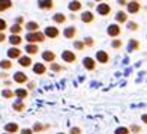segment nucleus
I'll use <instances>...</instances> for the list:
<instances>
[{"mask_svg":"<svg viewBox=\"0 0 147 134\" xmlns=\"http://www.w3.org/2000/svg\"><path fill=\"white\" fill-rule=\"evenodd\" d=\"M44 38H45L44 33H39V32H32L26 36V39L29 42H41V41H44Z\"/></svg>","mask_w":147,"mask_h":134,"instance_id":"1","label":"nucleus"},{"mask_svg":"<svg viewBox=\"0 0 147 134\" xmlns=\"http://www.w3.org/2000/svg\"><path fill=\"white\" fill-rule=\"evenodd\" d=\"M18 130H20V127H18V124H15V122H9V124H6V125H5V133L15 134Z\"/></svg>","mask_w":147,"mask_h":134,"instance_id":"2","label":"nucleus"},{"mask_svg":"<svg viewBox=\"0 0 147 134\" xmlns=\"http://www.w3.org/2000/svg\"><path fill=\"white\" fill-rule=\"evenodd\" d=\"M44 36H48V38H57L59 36V30L56 27H53V26H50V27L45 29V35Z\"/></svg>","mask_w":147,"mask_h":134,"instance_id":"3","label":"nucleus"},{"mask_svg":"<svg viewBox=\"0 0 147 134\" xmlns=\"http://www.w3.org/2000/svg\"><path fill=\"white\" fill-rule=\"evenodd\" d=\"M62 59L65 60V62H74V60H75V54L69 50H65L62 53Z\"/></svg>","mask_w":147,"mask_h":134,"instance_id":"4","label":"nucleus"},{"mask_svg":"<svg viewBox=\"0 0 147 134\" xmlns=\"http://www.w3.org/2000/svg\"><path fill=\"white\" fill-rule=\"evenodd\" d=\"M110 5H107V3H102V5H98V14H101V15H107V14H110Z\"/></svg>","mask_w":147,"mask_h":134,"instance_id":"5","label":"nucleus"},{"mask_svg":"<svg viewBox=\"0 0 147 134\" xmlns=\"http://www.w3.org/2000/svg\"><path fill=\"white\" fill-rule=\"evenodd\" d=\"M83 65H84V68H87V69H95V60L90 59V57H84L83 59Z\"/></svg>","mask_w":147,"mask_h":134,"instance_id":"6","label":"nucleus"},{"mask_svg":"<svg viewBox=\"0 0 147 134\" xmlns=\"http://www.w3.org/2000/svg\"><path fill=\"white\" fill-rule=\"evenodd\" d=\"M119 33H120V27H119L117 24H111L110 27H108V35L110 36H117Z\"/></svg>","mask_w":147,"mask_h":134,"instance_id":"7","label":"nucleus"},{"mask_svg":"<svg viewBox=\"0 0 147 134\" xmlns=\"http://www.w3.org/2000/svg\"><path fill=\"white\" fill-rule=\"evenodd\" d=\"M96 59L101 63H107V62H108V54H107L105 51H98L96 53Z\"/></svg>","mask_w":147,"mask_h":134,"instance_id":"8","label":"nucleus"},{"mask_svg":"<svg viewBox=\"0 0 147 134\" xmlns=\"http://www.w3.org/2000/svg\"><path fill=\"white\" fill-rule=\"evenodd\" d=\"M39 8H42V9H51L53 8V0H39Z\"/></svg>","mask_w":147,"mask_h":134,"instance_id":"9","label":"nucleus"},{"mask_svg":"<svg viewBox=\"0 0 147 134\" xmlns=\"http://www.w3.org/2000/svg\"><path fill=\"white\" fill-rule=\"evenodd\" d=\"M14 80H15L17 83H24V82H27V77H26L24 72H15Z\"/></svg>","mask_w":147,"mask_h":134,"instance_id":"10","label":"nucleus"},{"mask_svg":"<svg viewBox=\"0 0 147 134\" xmlns=\"http://www.w3.org/2000/svg\"><path fill=\"white\" fill-rule=\"evenodd\" d=\"M128 11L131 12V14H135V12H138V11H140L138 2H131V3H128Z\"/></svg>","mask_w":147,"mask_h":134,"instance_id":"11","label":"nucleus"},{"mask_svg":"<svg viewBox=\"0 0 147 134\" xmlns=\"http://www.w3.org/2000/svg\"><path fill=\"white\" fill-rule=\"evenodd\" d=\"M33 72H35V74H44L45 66L42 63H35V66H33Z\"/></svg>","mask_w":147,"mask_h":134,"instance_id":"12","label":"nucleus"},{"mask_svg":"<svg viewBox=\"0 0 147 134\" xmlns=\"http://www.w3.org/2000/svg\"><path fill=\"white\" fill-rule=\"evenodd\" d=\"M75 33H77L75 27H66V29H65V33H63V35H65L66 38H74V36H75Z\"/></svg>","mask_w":147,"mask_h":134,"instance_id":"13","label":"nucleus"},{"mask_svg":"<svg viewBox=\"0 0 147 134\" xmlns=\"http://www.w3.org/2000/svg\"><path fill=\"white\" fill-rule=\"evenodd\" d=\"M20 53H21V51H20L18 48H9L8 50V56L11 59H15V57H20Z\"/></svg>","mask_w":147,"mask_h":134,"instance_id":"14","label":"nucleus"},{"mask_svg":"<svg viewBox=\"0 0 147 134\" xmlns=\"http://www.w3.org/2000/svg\"><path fill=\"white\" fill-rule=\"evenodd\" d=\"M81 20L84 23H90V21H93V14H92V12H83Z\"/></svg>","mask_w":147,"mask_h":134,"instance_id":"15","label":"nucleus"},{"mask_svg":"<svg viewBox=\"0 0 147 134\" xmlns=\"http://www.w3.org/2000/svg\"><path fill=\"white\" fill-rule=\"evenodd\" d=\"M42 57H44V60L53 62V60H54V53H53V51H44L42 53Z\"/></svg>","mask_w":147,"mask_h":134,"instance_id":"16","label":"nucleus"},{"mask_svg":"<svg viewBox=\"0 0 147 134\" xmlns=\"http://www.w3.org/2000/svg\"><path fill=\"white\" fill-rule=\"evenodd\" d=\"M11 5H12L11 0H0V11H5V9L11 8Z\"/></svg>","mask_w":147,"mask_h":134,"instance_id":"17","label":"nucleus"},{"mask_svg":"<svg viewBox=\"0 0 147 134\" xmlns=\"http://www.w3.org/2000/svg\"><path fill=\"white\" fill-rule=\"evenodd\" d=\"M116 20H117L119 23H125L126 20H128V17H126V14H125V12H122V11H120V12H117Z\"/></svg>","mask_w":147,"mask_h":134,"instance_id":"18","label":"nucleus"},{"mask_svg":"<svg viewBox=\"0 0 147 134\" xmlns=\"http://www.w3.org/2000/svg\"><path fill=\"white\" fill-rule=\"evenodd\" d=\"M30 63H32L30 57H27V56H24V57H20V65H21V66H29Z\"/></svg>","mask_w":147,"mask_h":134,"instance_id":"19","label":"nucleus"},{"mask_svg":"<svg viewBox=\"0 0 147 134\" xmlns=\"http://www.w3.org/2000/svg\"><path fill=\"white\" fill-rule=\"evenodd\" d=\"M15 95H17L20 99H23V98L27 97V90H26V89H17V90H15Z\"/></svg>","mask_w":147,"mask_h":134,"instance_id":"20","label":"nucleus"},{"mask_svg":"<svg viewBox=\"0 0 147 134\" xmlns=\"http://www.w3.org/2000/svg\"><path fill=\"white\" fill-rule=\"evenodd\" d=\"M9 42H11L12 45H18L20 42H21V38H20L18 35H12V36L9 38Z\"/></svg>","mask_w":147,"mask_h":134,"instance_id":"21","label":"nucleus"},{"mask_svg":"<svg viewBox=\"0 0 147 134\" xmlns=\"http://www.w3.org/2000/svg\"><path fill=\"white\" fill-rule=\"evenodd\" d=\"M69 9H71V11L81 9V3H80V2H71V3H69Z\"/></svg>","mask_w":147,"mask_h":134,"instance_id":"22","label":"nucleus"},{"mask_svg":"<svg viewBox=\"0 0 147 134\" xmlns=\"http://www.w3.org/2000/svg\"><path fill=\"white\" fill-rule=\"evenodd\" d=\"M26 51H27L29 54H35V53H38V47L30 44V45H27V47H26Z\"/></svg>","mask_w":147,"mask_h":134,"instance_id":"23","label":"nucleus"},{"mask_svg":"<svg viewBox=\"0 0 147 134\" xmlns=\"http://www.w3.org/2000/svg\"><path fill=\"white\" fill-rule=\"evenodd\" d=\"M53 18H54V21H56V23H63L65 20H66L65 14H60V12H59V14H56V15L53 17Z\"/></svg>","mask_w":147,"mask_h":134,"instance_id":"24","label":"nucleus"},{"mask_svg":"<svg viewBox=\"0 0 147 134\" xmlns=\"http://www.w3.org/2000/svg\"><path fill=\"white\" fill-rule=\"evenodd\" d=\"M14 110H17V112H23V110H24V103H23V101H17V103H14Z\"/></svg>","mask_w":147,"mask_h":134,"instance_id":"25","label":"nucleus"},{"mask_svg":"<svg viewBox=\"0 0 147 134\" xmlns=\"http://www.w3.org/2000/svg\"><path fill=\"white\" fill-rule=\"evenodd\" d=\"M26 29L30 30V32H35V30H38V24H36V23H33V21H30V23L26 24Z\"/></svg>","mask_w":147,"mask_h":134,"instance_id":"26","label":"nucleus"},{"mask_svg":"<svg viewBox=\"0 0 147 134\" xmlns=\"http://www.w3.org/2000/svg\"><path fill=\"white\" fill-rule=\"evenodd\" d=\"M44 128H45V127L42 124H35V125H33V128H32V131L33 133H41V131H44Z\"/></svg>","mask_w":147,"mask_h":134,"instance_id":"27","label":"nucleus"},{"mask_svg":"<svg viewBox=\"0 0 147 134\" xmlns=\"http://www.w3.org/2000/svg\"><path fill=\"white\" fill-rule=\"evenodd\" d=\"M11 32H12V35H14V33L17 35V33L21 32V26H20V24H14V26L11 27Z\"/></svg>","mask_w":147,"mask_h":134,"instance_id":"28","label":"nucleus"},{"mask_svg":"<svg viewBox=\"0 0 147 134\" xmlns=\"http://www.w3.org/2000/svg\"><path fill=\"white\" fill-rule=\"evenodd\" d=\"M114 134H129V130L125 128V127H120V128H117L114 131Z\"/></svg>","mask_w":147,"mask_h":134,"instance_id":"29","label":"nucleus"},{"mask_svg":"<svg viewBox=\"0 0 147 134\" xmlns=\"http://www.w3.org/2000/svg\"><path fill=\"white\" fill-rule=\"evenodd\" d=\"M0 66H2L3 69H9L11 68V62L9 60H2V62H0Z\"/></svg>","mask_w":147,"mask_h":134,"instance_id":"30","label":"nucleus"},{"mask_svg":"<svg viewBox=\"0 0 147 134\" xmlns=\"http://www.w3.org/2000/svg\"><path fill=\"white\" fill-rule=\"evenodd\" d=\"M2 95H3L5 98H11V97H14V92L9 90V89H6V90H3V92H2Z\"/></svg>","mask_w":147,"mask_h":134,"instance_id":"31","label":"nucleus"},{"mask_svg":"<svg viewBox=\"0 0 147 134\" xmlns=\"http://www.w3.org/2000/svg\"><path fill=\"white\" fill-rule=\"evenodd\" d=\"M137 48H138V42H137V41H131V42H129V51L137 50Z\"/></svg>","mask_w":147,"mask_h":134,"instance_id":"32","label":"nucleus"},{"mask_svg":"<svg viewBox=\"0 0 147 134\" xmlns=\"http://www.w3.org/2000/svg\"><path fill=\"white\" fill-rule=\"evenodd\" d=\"M69 134H81V130H80L78 127H72L69 130Z\"/></svg>","mask_w":147,"mask_h":134,"instance_id":"33","label":"nucleus"},{"mask_svg":"<svg viewBox=\"0 0 147 134\" xmlns=\"http://www.w3.org/2000/svg\"><path fill=\"white\" fill-rule=\"evenodd\" d=\"M74 47H75L77 50H81L83 47H84V44H83V42H80V41H77V42H74Z\"/></svg>","mask_w":147,"mask_h":134,"instance_id":"34","label":"nucleus"},{"mask_svg":"<svg viewBox=\"0 0 147 134\" xmlns=\"http://www.w3.org/2000/svg\"><path fill=\"white\" fill-rule=\"evenodd\" d=\"M113 47H114V48H119V47H122V41H119V39L113 41Z\"/></svg>","mask_w":147,"mask_h":134,"instance_id":"35","label":"nucleus"},{"mask_svg":"<svg viewBox=\"0 0 147 134\" xmlns=\"http://www.w3.org/2000/svg\"><path fill=\"white\" fill-rule=\"evenodd\" d=\"M128 27H129L131 30H137L138 24H137V23H128Z\"/></svg>","mask_w":147,"mask_h":134,"instance_id":"36","label":"nucleus"},{"mask_svg":"<svg viewBox=\"0 0 147 134\" xmlns=\"http://www.w3.org/2000/svg\"><path fill=\"white\" fill-rule=\"evenodd\" d=\"M5 29H6V23L3 21L2 18H0V32H2V30H5Z\"/></svg>","mask_w":147,"mask_h":134,"instance_id":"37","label":"nucleus"},{"mask_svg":"<svg viewBox=\"0 0 147 134\" xmlns=\"http://www.w3.org/2000/svg\"><path fill=\"white\" fill-rule=\"evenodd\" d=\"M83 44H87V45H93V39H92V38H86Z\"/></svg>","mask_w":147,"mask_h":134,"instance_id":"38","label":"nucleus"},{"mask_svg":"<svg viewBox=\"0 0 147 134\" xmlns=\"http://www.w3.org/2000/svg\"><path fill=\"white\" fill-rule=\"evenodd\" d=\"M21 134H33V131L30 128H24V130H21Z\"/></svg>","mask_w":147,"mask_h":134,"instance_id":"39","label":"nucleus"},{"mask_svg":"<svg viewBox=\"0 0 147 134\" xmlns=\"http://www.w3.org/2000/svg\"><path fill=\"white\" fill-rule=\"evenodd\" d=\"M51 68L54 69V71H60V69H62V66H59L57 63H53V65H51Z\"/></svg>","mask_w":147,"mask_h":134,"instance_id":"40","label":"nucleus"},{"mask_svg":"<svg viewBox=\"0 0 147 134\" xmlns=\"http://www.w3.org/2000/svg\"><path fill=\"white\" fill-rule=\"evenodd\" d=\"M131 130H132L134 133H138V131H140V127H134V125H132V127H131Z\"/></svg>","mask_w":147,"mask_h":134,"instance_id":"41","label":"nucleus"},{"mask_svg":"<svg viewBox=\"0 0 147 134\" xmlns=\"http://www.w3.org/2000/svg\"><path fill=\"white\" fill-rule=\"evenodd\" d=\"M141 120H143V122H144V124L147 125V113H146V115H143V116H141Z\"/></svg>","mask_w":147,"mask_h":134,"instance_id":"42","label":"nucleus"},{"mask_svg":"<svg viewBox=\"0 0 147 134\" xmlns=\"http://www.w3.org/2000/svg\"><path fill=\"white\" fill-rule=\"evenodd\" d=\"M2 41H5V35H3V33H0V42H2Z\"/></svg>","mask_w":147,"mask_h":134,"instance_id":"43","label":"nucleus"},{"mask_svg":"<svg viewBox=\"0 0 147 134\" xmlns=\"http://www.w3.org/2000/svg\"><path fill=\"white\" fill-rule=\"evenodd\" d=\"M119 3H122V5H126V0H119Z\"/></svg>","mask_w":147,"mask_h":134,"instance_id":"44","label":"nucleus"},{"mask_svg":"<svg viewBox=\"0 0 147 134\" xmlns=\"http://www.w3.org/2000/svg\"><path fill=\"white\" fill-rule=\"evenodd\" d=\"M3 134H11V133H3Z\"/></svg>","mask_w":147,"mask_h":134,"instance_id":"45","label":"nucleus"},{"mask_svg":"<svg viewBox=\"0 0 147 134\" xmlns=\"http://www.w3.org/2000/svg\"><path fill=\"white\" fill-rule=\"evenodd\" d=\"M57 134H65V133H57Z\"/></svg>","mask_w":147,"mask_h":134,"instance_id":"46","label":"nucleus"},{"mask_svg":"<svg viewBox=\"0 0 147 134\" xmlns=\"http://www.w3.org/2000/svg\"><path fill=\"white\" fill-rule=\"evenodd\" d=\"M132 2H137V0H132Z\"/></svg>","mask_w":147,"mask_h":134,"instance_id":"47","label":"nucleus"}]
</instances>
